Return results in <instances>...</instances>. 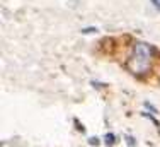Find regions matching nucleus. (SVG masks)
<instances>
[{"label": "nucleus", "mask_w": 160, "mask_h": 147, "mask_svg": "<svg viewBox=\"0 0 160 147\" xmlns=\"http://www.w3.org/2000/svg\"><path fill=\"white\" fill-rule=\"evenodd\" d=\"M152 65V48L147 43H136L133 53L126 62V68L133 75H145Z\"/></svg>", "instance_id": "1"}, {"label": "nucleus", "mask_w": 160, "mask_h": 147, "mask_svg": "<svg viewBox=\"0 0 160 147\" xmlns=\"http://www.w3.org/2000/svg\"><path fill=\"white\" fill-rule=\"evenodd\" d=\"M106 140H108V142H106V144H109V145H111V144H114V135L108 133V135H106Z\"/></svg>", "instance_id": "2"}, {"label": "nucleus", "mask_w": 160, "mask_h": 147, "mask_svg": "<svg viewBox=\"0 0 160 147\" xmlns=\"http://www.w3.org/2000/svg\"><path fill=\"white\" fill-rule=\"evenodd\" d=\"M150 2H152V5H153L155 9L160 10V0H150Z\"/></svg>", "instance_id": "3"}, {"label": "nucleus", "mask_w": 160, "mask_h": 147, "mask_svg": "<svg viewBox=\"0 0 160 147\" xmlns=\"http://www.w3.org/2000/svg\"><path fill=\"white\" fill-rule=\"evenodd\" d=\"M94 31H96L94 28H89V29H83V33H85V34H90V33H94Z\"/></svg>", "instance_id": "4"}, {"label": "nucleus", "mask_w": 160, "mask_h": 147, "mask_svg": "<svg viewBox=\"0 0 160 147\" xmlns=\"http://www.w3.org/2000/svg\"><path fill=\"white\" fill-rule=\"evenodd\" d=\"M90 144H92V145H96V144H99V140H97V139H90Z\"/></svg>", "instance_id": "5"}]
</instances>
